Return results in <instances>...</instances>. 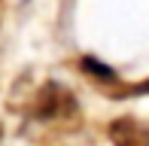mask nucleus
I'll return each mask as SVG.
<instances>
[{"label":"nucleus","instance_id":"f03ea898","mask_svg":"<svg viewBox=\"0 0 149 146\" xmlns=\"http://www.w3.org/2000/svg\"><path fill=\"white\" fill-rule=\"evenodd\" d=\"M110 137L116 146H149V128L134 119H119L110 125Z\"/></svg>","mask_w":149,"mask_h":146},{"label":"nucleus","instance_id":"f257e3e1","mask_svg":"<svg viewBox=\"0 0 149 146\" xmlns=\"http://www.w3.org/2000/svg\"><path fill=\"white\" fill-rule=\"evenodd\" d=\"M70 113H76V101L70 97V91L61 88V85H46V88L37 91V97H33V116L43 119V122H49V119H64L70 116Z\"/></svg>","mask_w":149,"mask_h":146}]
</instances>
